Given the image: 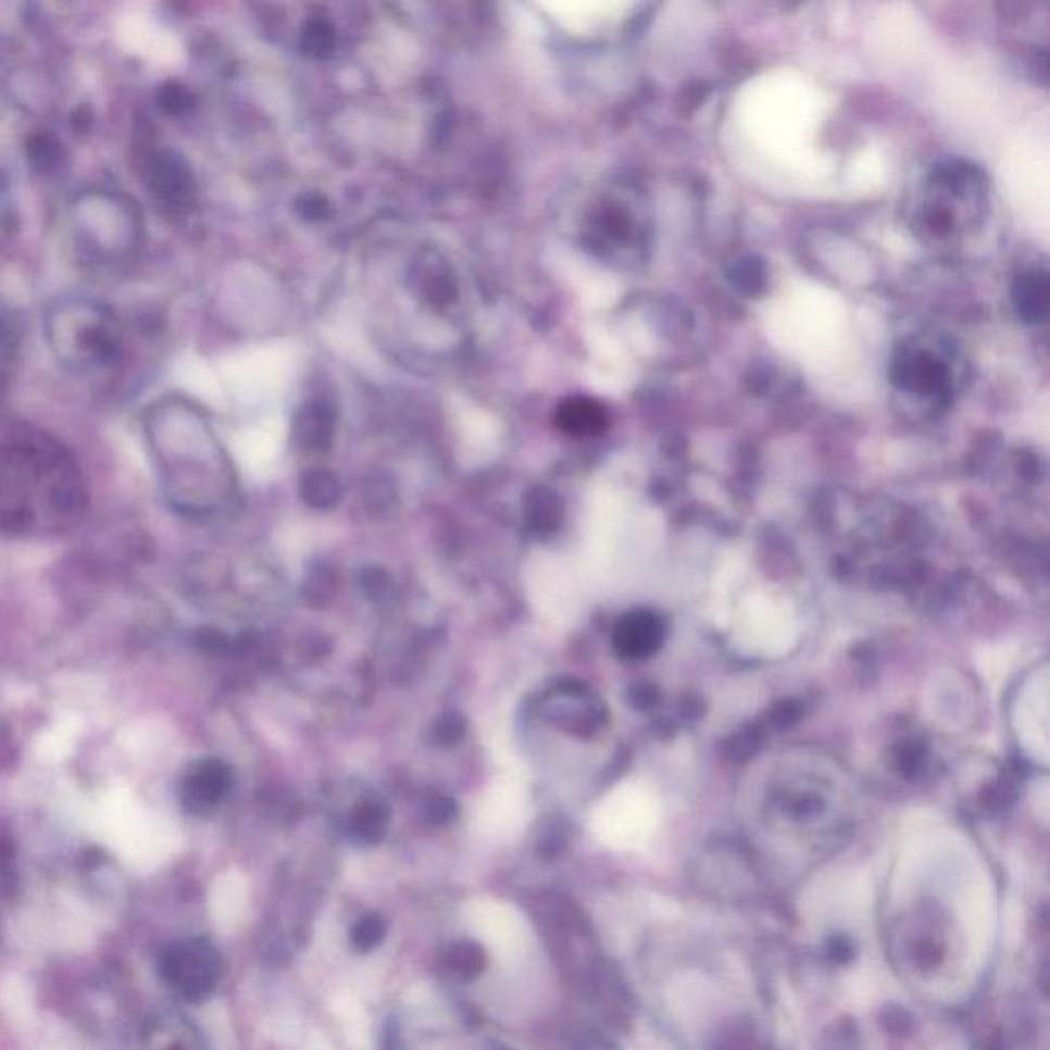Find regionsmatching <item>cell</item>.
<instances>
[{
    "mask_svg": "<svg viewBox=\"0 0 1050 1050\" xmlns=\"http://www.w3.org/2000/svg\"><path fill=\"white\" fill-rule=\"evenodd\" d=\"M83 474L58 439L21 421H0V532H55L85 509Z\"/></svg>",
    "mask_w": 1050,
    "mask_h": 1050,
    "instance_id": "1",
    "label": "cell"
},
{
    "mask_svg": "<svg viewBox=\"0 0 1050 1050\" xmlns=\"http://www.w3.org/2000/svg\"><path fill=\"white\" fill-rule=\"evenodd\" d=\"M146 439L171 503L189 515L208 513L200 485L216 455L210 453L200 418L177 400H161L146 411Z\"/></svg>",
    "mask_w": 1050,
    "mask_h": 1050,
    "instance_id": "2",
    "label": "cell"
},
{
    "mask_svg": "<svg viewBox=\"0 0 1050 1050\" xmlns=\"http://www.w3.org/2000/svg\"><path fill=\"white\" fill-rule=\"evenodd\" d=\"M48 343L78 374H103L122 362L124 326L117 314L89 298H66L48 312Z\"/></svg>",
    "mask_w": 1050,
    "mask_h": 1050,
    "instance_id": "3",
    "label": "cell"
},
{
    "mask_svg": "<svg viewBox=\"0 0 1050 1050\" xmlns=\"http://www.w3.org/2000/svg\"><path fill=\"white\" fill-rule=\"evenodd\" d=\"M78 249L92 261L113 263L136 247L140 236V212L134 201L117 193H92L74 210Z\"/></svg>",
    "mask_w": 1050,
    "mask_h": 1050,
    "instance_id": "4",
    "label": "cell"
},
{
    "mask_svg": "<svg viewBox=\"0 0 1050 1050\" xmlns=\"http://www.w3.org/2000/svg\"><path fill=\"white\" fill-rule=\"evenodd\" d=\"M159 973L168 989L182 999L200 1003L214 996L220 985L222 959L216 946L208 938L182 940L164 948Z\"/></svg>",
    "mask_w": 1050,
    "mask_h": 1050,
    "instance_id": "5",
    "label": "cell"
},
{
    "mask_svg": "<svg viewBox=\"0 0 1050 1050\" xmlns=\"http://www.w3.org/2000/svg\"><path fill=\"white\" fill-rule=\"evenodd\" d=\"M895 950L901 954L903 964L917 975H932L940 971L948 959L946 922L936 911H917L909 922L899 927L895 936Z\"/></svg>",
    "mask_w": 1050,
    "mask_h": 1050,
    "instance_id": "6",
    "label": "cell"
},
{
    "mask_svg": "<svg viewBox=\"0 0 1050 1050\" xmlns=\"http://www.w3.org/2000/svg\"><path fill=\"white\" fill-rule=\"evenodd\" d=\"M233 770L220 760L193 763L182 782L183 807L193 815H208L228 797Z\"/></svg>",
    "mask_w": 1050,
    "mask_h": 1050,
    "instance_id": "7",
    "label": "cell"
},
{
    "mask_svg": "<svg viewBox=\"0 0 1050 1050\" xmlns=\"http://www.w3.org/2000/svg\"><path fill=\"white\" fill-rule=\"evenodd\" d=\"M663 640L661 620L647 612H634L617 624L614 645L622 657L642 659L659 649Z\"/></svg>",
    "mask_w": 1050,
    "mask_h": 1050,
    "instance_id": "8",
    "label": "cell"
},
{
    "mask_svg": "<svg viewBox=\"0 0 1050 1050\" xmlns=\"http://www.w3.org/2000/svg\"><path fill=\"white\" fill-rule=\"evenodd\" d=\"M145 171L146 182L157 198L173 203V201L183 200V196L187 193L189 179L182 163L175 157L166 152H157L146 161Z\"/></svg>",
    "mask_w": 1050,
    "mask_h": 1050,
    "instance_id": "9",
    "label": "cell"
},
{
    "mask_svg": "<svg viewBox=\"0 0 1050 1050\" xmlns=\"http://www.w3.org/2000/svg\"><path fill=\"white\" fill-rule=\"evenodd\" d=\"M388 829V811L380 802L367 800L360 804L349 818V834L353 841L362 846H374L382 841Z\"/></svg>",
    "mask_w": 1050,
    "mask_h": 1050,
    "instance_id": "10",
    "label": "cell"
},
{
    "mask_svg": "<svg viewBox=\"0 0 1050 1050\" xmlns=\"http://www.w3.org/2000/svg\"><path fill=\"white\" fill-rule=\"evenodd\" d=\"M562 429L573 435L599 434L605 427V413L596 402L585 399L568 400L559 413Z\"/></svg>",
    "mask_w": 1050,
    "mask_h": 1050,
    "instance_id": "11",
    "label": "cell"
},
{
    "mask_svg": "<svg viewBox=\"0 0 1050 1050\" xmlns=\"http://www.w3.org/2000/svg\"><path fill=\"white\" fill-rule=\"evenodd\" d=\"M708 1050H772V1047L751 1020H737L712 1038Z\"/></svg>",
    "mask_w": 1050,
    "mask_h": 1050,
    "instance_id": "12",
    "label": "cell"
},
{
    "mask_svg": "<svg viewBox=\"0 0 1050 1050\" xmlns=\"http://www.w3.org/2000/svg\"><path fill=\"white\" fill-rule=\"evenodd\" d=\"M525 520L529 529L548 534L554 532L557 525L561 524V503L559 499L546 489H536L529 492L525 501Z\"/></svg>",
    "mask_w": 1050,
    "mask_h": 1050,
    "instance_id": "13",
    "label": "cell"
},
{
    "mask_svg": "<svg viewBox=\"0 0 1050 1050\" xmlns=\"http://www.w3.org/2000/svg\"><path fill=\"white\" fill-rule=\"evenodd\" d=\"M487 957L478 943L462 940L446 950V966L464 978L478 977L485 971Z\"/></svg>",
    "mask_w": 1050,
    "mask_h": 1050,
    "instance_id": "14",
    "label": "cell"
},
{
    "mask_svg": "<svg viewBox=\"0 0 1050 1050\" xmlns=\"http://www.w3.org/2000/svg\"><path fill=\"white\" fill-rule=\"evenodd\" d=\"M302 497L312 508H333L339 501V483L328 472H312L302 480Z\"/></svg>",
    "mask_w": 1050,
    "mask_h": 1050,
    "instance_id": "15",
    "label": "cell"
},
{
    "mask_svg": "<svg viewBox=\"0 0 1050 1050\" xmlns=\"http://www.w3.org/2000/svg\"><path fill=\"white\" fill-rule=\"evenodd\" d=\"M386 936V922L378 913H365L355 924L351 925L349 940L358 952H370L380 946Z\"/></svg>",
    "mask_w": 1050,
    "mask_h": 1050,
    "instance_id": "16",
    "label": "cell"
},
{
    "mask_svg": "<svg viewBox=\"0 0 1050 1050\" xmlns=\"http://www.w3.org/2000/svg\"><path fill=\"white\" fill-rule=\"evenodd\" d=\"M878 1020H880L885 1030L897 1034V1036H909L915 1028L913 1015L909 1014L905 1008H899V1005H887Z\"/></svg>",
    "mask_w": 1050,
    "mask_h": 1050,
    "instance_id": "17",
    "label": "cell"
},
{
    "mask_svg": "<svg viewBox=\"0 0 1050 1050\" xmlns=\"http://www.w3.org/2000/svg\"><path fill=\"white\" fill-rule=\"evenodd\" d=\"M464 728H466L464 718L450 712L448 716H443L437 723V726H435V739H437V742H441V745H455V742L464 737Z\"/></svg>",
    "mask_w": 1050,
    "mask_h": 1050,
    "instance_id": "18",
    "label": "cell"
},
{
    "mask_svg": "<svg viewBox=\"0 0 1050 1050\" xmlns=\"http://www.w3.org/2000/svg\"><path fill=\"white\" fill-rule=\"evenodd\" d=\"M825 957L832 964H839V966L850 964L851 959L855 957V946L848 936H834L825 943Z\"/></svg>",
    "mask_w": 1050,
    "mask_h": 1050,
    "instance_id": "19",
    "label": "cell"
},
{
    "mask_svg": "<svg viewBox=\"0 0 1050 1050\" xmlns=\"http://www.w3.org/2000/svg\"><path fill=\"white\" fill-rule=\"evenodd\" d=\"M13 355H15V339L4 323H0V386L7 376L9 363L13 362Z\"/></svg>",
    "mask_w": 1050,
    "mask_h": 1050,
    "instance_id": "20",
    "label": "cell"
},
{
    "mask_svg": "<svg viewBox=\"0 0 1050 1050\" xmlns=\"http://www.w3.org/2000/svg\"><path fill=\"white\" fill-rule=\"evenodd\" d=\"M453 815H455V807H453L450 798L435 797L427 807V816L434 823H448V821H452Z\"/></svg>",
    "mask_w": 1050,
    "mask_h": 1050,
    "instance_id": "21",
    "label": "cell"
},
{
    "mask_svg": "<svg viewBox=\"0 0 1050 1050\" xmlns=\"http://www.w3.org/2000/svg\"><path fill=\"white\" fill-rule=\"evenodd\" d=\"M851 1040H855V1033H853V1024L851 1022H841V1026L837 1028V1034L834 1036V1047L829 1050H843Z\"/></svg>",
    "mask_w": 1050,
    "mask_h": 1050,
    "instance_id": "22",
    "label": "cell"
},
{
    "mask_svg": "<svg viewBox=\"0 0 1050 1050\" xmlns=\"http://www.w3.org/2000/svg\"><path fill=\"white\" fill-rule=\"evenodd\" d=\"M163 1050H201L198 1047V1042L193 1038H179V1040H173L166 1045V1049Z\"/></svg>",
    "mask_w": 1050,
    "mask_h": 1050,
    "instance_id": "23",
    "label": "cell"
}]
</instances>
